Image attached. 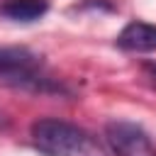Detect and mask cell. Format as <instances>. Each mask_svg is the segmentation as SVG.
<instances>
[{
  "label": "cell",
  "mask_w": 156,
  "mask_h": 156,
  "mask_svg": "<svg viewBox=\"0 0 156 156\" xmlns=\"http://www.w3.org/2000/svg\"><path fill=\"white\" fill-rule=\"evenodd\" d=\"M105 139L115 156H156L151 136L134 122L115 119L105 124Z\"/></svg>",
  "instance_id": "cell-2"
},
{
  "label": "cell",
  "mask_w": 156,
  "mask_h": 156,
  "mask_svg": "<svg viewBox=\"0 0 156 156\" xmlns=\"http://www.w3.org/2000/svg\"><path fill=\"white\" fill-rule=\"evenodd\" d=\"M144 73H146V78L156 85V63H146V66H144Z\"/></svg>",
  "instance_id": "cell-7"
},
{
  "label": "cell",
  "mask_w": 156,
  "mask_h": 156,
  "mask_svg": "<svg viewBox=\"0 0 156 156\" xmlns=\"http://www.w3.org/2000/svg\"><path fill=\"white\" fill-rule=\"evenodd\" d=\"M49 10L46 0H10L0 7V15L15 22H34Z\"/></svg>",
  "instance_id": "cell-5"
},
{
  "label": "cell",
  "mask_w": 156,
  "mask_h": 156,
  "mask_svg": "<svg viewBox=\"0 0 156 156\" xmlns=\"http://www.w3.org/2000/svg\"><path fill=\"white\" fill-rule=\"evenodd\" d=\"M0 83L15 90H24V93H37V95H66L68 88L44 73H39V68H22V71H10V73H0Z\"/></svg>",
  "instance_id": "cell-3"
},
{
  "label": "cell",
  "mask_w": 156,
  "mask_h": 156,
  "mask_svg": "<svg viewBox=\"0 0 156 156\" xmlns=\"http://www.w3.org/2000/svg\"><path fill=\"white\" fill-rule=\"evenodd\" d=\"M7 124H10L7 115H5V112H0V132H2V129H7Z\"/></svg>",
  "instance_id": "cell-8"
},
{
  "label": "cell",
  "mask_w": 156,
  "mask_h": 156,
  "mask_svg": "<svg viewBox=\"0 0 156 156\" xmlns=\"http://www.w3.org/2000/svg\"><path fill=\"white\" fill-rule=\"evenodd\" d=\"M117 46L124 51H156V24L146 22H129L117 34Z\"/></svg>",
  "instance_id": "cell-4"
},
{
  "label": "cell",
  "mask_w": 156,
  "mask_h": 156,
  "mask_svg": "<svg viewBox=\"0 0 156 156\" xmlns=\"http://www.w3.org/2000/svg\"><path fill=\"white\" fill-rule=\"evenodd\" d=\"M32 141L44 156H107L90 132L54 117L32 124Z\"/></svg>",
  "instance_id": "cell-1"
},
{
  "label": "cell",
  "mask_w": 156,
  "mask_h": 156,
  "mask_svg": "<svg viewBox=\"0 0 156 156\" xmlns=\"http://www.w3.org/2000/svg\"><path fill=\"white\" fill-rule=\"evenodd\" d=\"M39 68V56L24 46H0V73Z\"/></svg>",
  "instance_id": "cell-6"
}]
</instances>
